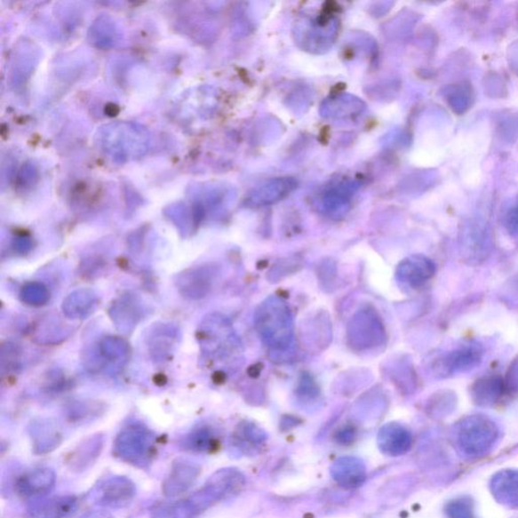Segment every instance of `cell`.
<instances>
[{"label":"cell","mask_w":518,"mask_h":518,"mask_svg":"<svg viewBox=\"0 0 518 518\" xmlns=\"http://www.w3.org/2000/svg\"><path fill=\"white\" fill-rule=\"evenodd\" d=\"M113 451L123 462L148 468L157 451L155 435L143 426L131 425L116 436Z\"/></svg>","instance_id":"3"},{"label":"cell","mask_w":518,"mask_h":518,"mask_svg":"<svg viewBox=\"0 0 518 518\" xmlns=\"http://www.w3.org/2000/svg\"><path fill=\"white\" fill-rule=\"evenodd\" d=\"M136 495V486L126 477L108 478L98 487L96 499L99 506L111 508L124 507L132 501Z\"/></svg>","instance_id":"10"},{"label":"cell","mask_w":518,"mask_h":518,"mask_svg":"<svg viewBox=\"0 0 518 518\" xmlns=\"http://www.w3.org/2000/svg\"><path fill=\"white\" fill-rule=\"evenodd\" d=\"M101 355L108 362H122L126 360L130 353L129 346L125 340L119 338H107L100 342Z\"/></svg>","instance_id":"25"},{"label":"cell","mask_w":518,"mask_h":518,"mask_svg":"<svg viewBox=\"0 0 518 518\" xmlns=\"http://www.w3.org/2000/svg\"><path fill=\"white\" fill-rule=\"evenodd\" d=\"M483 353L478 347H466L455 350L444 356L442 366L437 371H442L443 375L461 373L476 368L482 362Z\"/></svg>","instance_id":"19"},{"label":"cell","mask_w":518,"mask_h":518,"mask_svg":"<svg viewBox=\"0 0 518 518\" xmlns=\"http://www.w3.org/2000/svg\"><path fill=\"white\" fill-rule=\"evenodd\" d=\"M201 472V466L189 459L182 458L175 459L169 475L163 481V494L167 498H174L187 492L198 480Z\"/></svg>","instance_id":"8"},{"label":"cell","mask_w":518,"mask_h":518,"mask_svg":"<svg viewBox=\"0 0 518 518\" xmlns=\"http://www.w3.org/2000/svg\"><path fill=\"white\" fill-rule=\"evenodd\" d=\"M221 446V437L213 427L203 426L192 430L180 441V448L192 454H213Z\"/></svg>","instance_id":"18"},{"label":"cell","mask_w":518,"mask_h":518,"mask_svg":"<svg viewBox=\"0 0 518 518\" xmlns=\"http://www.w3.org/2000/svg\"><path fill=\"white\" fill-rule=\"evenodd\" d=\"M499 436L498 425L487 416L476 414L459 421L455 430L457 447L468 458L483 457L490 451Z\"/></svg>","instance_id":"2"},{"label":"cell","mask_w":518,"mask_h":518,"mask_svg":"<svg viewBox=\"0 0 518 518\" xmlns=\"http://www.w3.org/2000/svg\"><path fill=\"white\" fill-rule=\"evenodd\" d=\"M199 339L203 354L217 360H228L240 352L239 339L228 319L218 314L203 321Z\"/></svg>","instance_id":"4"},{"label":"cell","mask_w":518,"mask_h":518,"mask_svg":"<svg viewBox=\"0 0 518 518\" xmlns=\"http://www.w3.org/2000/svg\"><path fill=\"white\" fill-rule=\"evenodd\" d=\"M244 485L245 477L242 472L232 468L221 469L215 472L205 485L192 496L202 512L205 513L217 503L238 494Z\"/></svg>","instance_id":"6"},{"label":"cell","mask_w":518,"mask_h":518,"mask_svg":"<svg viewBox=\"0 0 518 518\" xmlns=\"http://www.w3.org/2000/svg\"><path fill=\"white\" fill-rule=\"evenodd\" d=\"M505 391V381L499 376H485L473 385L471 395L476 404L492 406L498 402Z\"/></svg>","instance_id":"20"},{"label":"cell","mask_w":518,"mask_h":518,"mask_svg":"<svg viewBox=\"0 0 518 518\" xmlns=\"http://www.w3.org/2000/svg\"><path fill=\"white\" fill-rule=\"evenodd\" d=\"M410 429L398 422H389L379 430L377 442L383 454L399 457L407 454L412 446Z\"/></svg>","instance_id":"13"},{"label":"cell","mask_w":518,"mask_h":518,"mask_svg":"<svg viewBox=\"0 0 518 518\" xmlns=\"http://www.w3.org/2000/svg\"><path fill=\"white\" fill-rule=\"evenodd\" d=\"M79 501L76 496H58V498L34 500L28 508L31 518H68L77 512Z\"/></svg>","instance_id":"14"},{"label":"cell","mask_w":518,"mask_h":518,"mask_svg":"<svg viewBox=\"0 0 518 518\" xmlns=\"http://www.w3.org/2000/svg\"><path fill=\"white\" fill-rule=\"evenodd\" d=\"M267 435L258 426L251 422H243L232 435L231 443L240 454L255 456L264 450Z\"/></svg>","instance_id":"16"},{"label":"cell","mask_w":518,"mask_h":518,"mask_svg":"<svg viewBox=\"0 0 518 518\" xmlns=\"http://www.w3.org/2000/svg\"><path fill=\"white\" fill-rule=\"evenodd\" d=\"M254 327L262 344L272 352L286 354L294 345V321L281 297L269 296L254 313Z\"/></svg>","instance_id":"1"},{"label":"cell","mask_w":518,"mask_h":518,"mask_svg":"<svg viewBox=\"0 0 518 518\" xmlns=\"http://www.w3.org/2000/svg\"><path fill=\"white\" fill-rule=\"evenodd\" d=\"M297 181L291 178H277L254 187L247 196L248 208H261L273 205L287 198L297 188Z\"/></svg>","instance_id":"11"},{"label":"cell","mask_w":518,"mask_h":518,"mask_svg":"<svg viewBox=\"0 0 518 518\" xmlns=\"http://www.w3.org/2000/svg\"><path fill=\"white\" fill-rule=\"evenodd\" d=\"M490 490L496 501L510 509H518V470L505 469L495 474Z\"/></svg>","instance_id":"17"},{"label":"cell","mask_w":518,"mask_h":518,"mask_svg":"<svg viewBox=\"0 0 518 518\" xmlns=\"http://www.w3.org/2000/svg\"><path fill=\"white\" fill-rule=\"evenodd\" d=\"M55 472L49 468H35L21 473L14 482V491L24 499H40L53 490Z\"/></svg>","instance_id":"7"},{"label":"cell","mask_w":518,"mask_h":518,"mask_svg":"<svg viewBox=\"0 0 518 518\" xmlns=\"http://www.w3.org/2000/svg\"><path fill=\"white\" fill-rule=\"evenodd\" d=\"M215 275L214 267L210 266L187 269L179 275L177 287L182 296L196 300L209 294L213 286Z\"/></svg>","instance_id":"12"},{"label":"cell","mask_w":518,"mask_h":518,"mask_svg":"<svg viewBox=\"0 0 518 518\" xmlns=\"http://www.w3.org/2000/svg\"><path fill=\"white\" fill-rule=\"evenodd\" d=\"M444 512L448 518H474V505L469 498H458L449 502Z\"/></svg>","instance_id":"27"},{"label":"cell","mask_w":518,"mask_h":518,"mask_svg":"<svg viewBox=\"0 0 518 518\" xmlns=\"http://www.w3.org/2000/svg\"><path fill=\"white\" fill-rule=\"evenodd\" d=\"M334 439L341 446H349L356 439L355 428L350 426L341 427L335 433Z\"/></svg>","instance_id":"29"},{"label":"cell","mask_w":518,"mask_h":518,"mask_svg":"<svg viewBox=\"0 0 518 518\" xmlns=\"http://www.w3.org/2000/svg\"><path fill=\"white\" fill-rule=\"evenodd\" d=\"M201 512L192 498L164 503L151 512V518H195Z\"/></svg>","instance_id":"23"},{"label":"cell","mask_w":518,"mask_h":518,"mask_svg":"<svg viewBox=\"0 0 518 518\" xmlns=\"http://www.w3.org/2000/svg\"><path fill=\"white\" fill-rule=\"evenodd\" d=\"M34 451L36 455H46L60 447L61 434L52 426L41 425L34 428L33 432Z\"/></svg>","instance_id":"24"},{"label":"cell","mask_w":518,"mask_h":518,"mask_svg":"<svg viewBox=\"0 0 518 518\" xmlns=\"http://www.w3.org/2000/svg\"><path fill=\"white\" fill-rule=\"evenodd\" d=\"M20 299L27 305L40 307V306L46 305L49 301L50 293L43 283H30L21 289Z\"/></svg>","instance_id":"26"},{"label":"cell","mask_w":518,"mask_h":518,"mask_svg":"<svg viewBox=\"0 0 518 518\" xmlns=\"http://www.w3.org/2000/svg\"><path fill=\"white\" fill-rule=\"evenodd\" d=\"M297 396L302 402H314L320 395V390L310 375L304 374L299 382Z\"/></svg>","instance_id":"28"},{"label":"cell","mask_w":518,"mask_h":518,"mask_svg":"<svg viewBox=\"0 0 518 518\" xmlns=\"http://www.w3.org/2000/svg\"><path fill=\"white\" fill-rule=\"evenodd\" d=\"M98 302V297L92 290L83 289L65 299L62 308L69 318L83 319L89 315Z\"/></svg>","instance_id":"22"},{"label":"cell","mask_w":518,"mask_h":518,"mask_svg":"<svg viewBox=\"0 0 518 518\" xmlns=\"http://www.w3.org/2000/svg\"><path fill=\"white\" fill-rule=\"evenodd\" d=\"M103 437L94 436L73 450L68 458V464L72 471L83 472L96 463L103 449Z\"/></svg>","instance_id":"21"},{"label":"cell","mask_w":518,"mask_h":518,"mask_svg":"<svg viewBox=\"0 0 518 518\" xmlns=\"http://www.w3.org/2000/svg\"><path fill=\"white\" fill-rule=\"evenodd\" d=\"M333 480L340 487L352 490L359 488L367 478L366 465L355 457H342L331 468Z\"/></svg>","instance_id":"15"},{"label":"cell","mask_w":518,"mask_h":518,"mask_svg":"<svg viewBox=\"0 0 518 518\" xmlns=\"http://www.w3.org/2000/svg\"><path fill=\"white\" fill-rule=\"evenodd\" d=\"M347 344L357 353L368 352L385 344L386 330L383 321L374 308L357 311L347 325Z\"/></svg>","instance_id":"5"},{"label":"cell","mask_w":518,"mask_h":518,"mask_svg":"<svg viewBox=\"0 0 518 518\" xmlns=\"http://www.w3.org/2000/svg\"><path fill=\"white\" fill-rule=\"evenodd\" d=\"M436 267L425 255L415 254L400 262L396 268V280L403 286L418 289L434 275Z\"/></svg>","instance_id":"9"}]
</instances>
